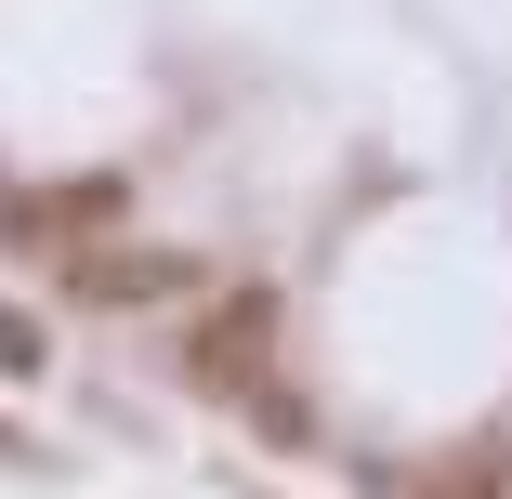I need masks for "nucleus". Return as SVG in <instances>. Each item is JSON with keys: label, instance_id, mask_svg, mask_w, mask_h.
<instances>
[{"label": "nucleus", "instance_id": "nucleus-1", "mask_svg": "<svg viewBox=\"0 0 512 499\" xmlns=\"http://www.w3.org/2000/svg\"><path fill=\"white\" fill-rule=\"evenodd\" d=\"M197 381H211V394H250L263 381V303H224V329L197 342Z\"/></svg>", "mask_w": 512, "mask_h": 499}, {"label": "nucleus", "instance_id": "nucleus-2", "mask_svg": "<svg viewBox=\"0 0 512 499\" xmlns=\"http://www.w3.org/2000/svg\"><path fill=\"white\" fill-rule=\"evenodd\" d=\"M0 368H40V316H14V303H0Z\"/></svg>", "mask_w": 512, "mask_h": 499}]
</instances>
